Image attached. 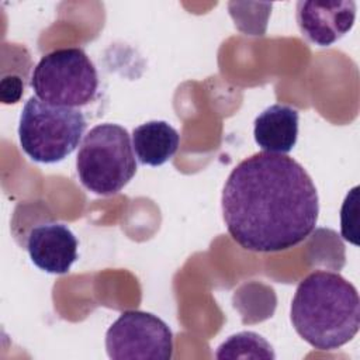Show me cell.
<instances>
[{"label": "cell", "mask_w": 360, "mask_h": 360, "mask_svg": "<svg viewBox=\"0 0 360 360\" xmlns=\"http://www.w3.org/2000/svg\"><path fill=\"white\" fill-rule=\"evenodd\" d=\"M222 217L232 239L250 252H280L302 242L319 214L316 187L292 158L259 152L229 173Z\"/></svg>", "instance_id": "6da1fadb"}, {"label": "cell", "mask_w": 360, "mask_h": 360, "mask_svg": "<svg viewBox=\"0 0 360 360\" xmlns=\"http://www.w3.org/2000/svg\"><path fill=\"white\" fill-rule=\"evenodd\" d=\"M290 318L295 332L312 347L339 349L359 332V292L338 273L312 271L295 290Z\"/></svg>", "instance_id": "7a4b0ae2"}, {"label": "cell", "mask_w": 360, "mask_h": 360, "mask_svg": "<svg viewBox=\"0 0 360 360\" xmlns=\"http://www.w3.org/2000/svg\"><path fill=\"white\" fill-rule=\"evenodd\" d=\"M128 131L118 124H98L83 138L76 170L80 183L94 194L121 191L136 173V160Z\"/></svg>", "instance_id": "3957f363"}, {"label": "cell", "mask_w": 360, "mask_h": 360, "mask_svg": "<svg viewBox=\"0 0 360 360\" xmlns=\"http://www.w3.org/2000/svg\"><path fill=\"white\" fill-rule=\"evenodd\" d=\"M86 127L80 108L49 104L32 96L20 115L18 141L34 162L56 163L79 146Z\"/></svg>", "instance_id": "277c9868"}, {"label": "cell", "mask_w": 360, "mask_h": 360, "mask_svg": "<svg viewBox=\"0 0 360 360\" xmlns=\"http://www.w3.org/2000/svg\"><path fill=\"white\" fill-rule=\"evenodd\" d=\"M30 86L42 101L80 108L94 100L98 75L82 48H60L39 59L32 70Z\"/></svg>", "instance_id": "5b68a950"}, {"label": "cell", "mask_w": 360, "mask_h": 360, "mask_svg": "<svg viewBox=\"0 0 360 360\" xmlns=\"http://www.w3.org/2000/svg\"><path fill=\"white\" fill-rule=\"evenodd\" d=\"M105 350L112 360H170L173 333L150 312L124 311L107 329Z\"/></svg>", "instance_id": "8992f818"}, {"label": "cell", "mask_w": 360, "mask_h": 360, "mask_svg": "<svg viewBox=\"0 0 360 360\" xmlns=\"http://www.w3.org/2000/svg\"><path fill=\"white\" fill-rule=\"evenodd\" d=\"M295 11L301 34L319 46L335 44L356 20V3L352 0H301Z\"/></svg>", "instance_id": "52a82bcc"}, {"label": "cell", "mask_w": 360, "mask_h": 360, "mask_svg": "<svg viewBox=\"0 0 360 360\" xmlns=\"http://www.w3.org/2000/svg\"><path fill=\"white\" fill-rule=\"evenodd\" d=\"M77 239L63 224H41L31 229L27 250L31 262L51 274H65L77 259Z\"/></svg>", "instance_id": "ba28073f"}, {"label": "cell", "mask_w": 360, "mask_h": 360, "mask_svg": "<svg viewBox=\"0 0 360 360\" xmlns=\"http://www.w3.org/2000/svg\"><path fill=\"white\" fill-rule=\"evenodd\" d=\"M298 111L290 105L273 104L255 120L253 136L263 152L288 153L298 138Z\"/></svg>", "instance_id": "9c48e42d"}, {"label": "cell", "mask_w": 360, "mask_h": 360, "mask_svg": "<svg viewBox=\"0 0 360 360\" xmlns=\"http://www.w3.org/2000/svg\"><path fill=\"white\" fill-rule=\"evenodd\" d=\"M179 145V132L166 121H148L132 132V148L142 165L162 166L173 158Z\"/></svg>", "instance_id": "30bf717a"}, {"label": "cell", "mask_w": 360, "mask_h": 360, "mask_svg": "<svg viewBox=\"0 0 360 360\" xmlns=\"http://www.w3.org/2000/svg\"><path fill=\"white\" fill-rule=\"evenodd\" d=\"M217 359H276L271 345L256 332H239L224 340L215 353Z\"/></svg>", "instance_id": "8fae6325"}, {"label": "cell", "mask_w": 360, "mask_h": 360, "mask_svg": "<svg viewBox=\"0 0 360 360\" xmlns=\"http://www.w3.org/2000/svg\"><path fill=\"white\" fill-rule=\"evenodd\" d=\"M357 224H359V186H354L347 193L340 210L342 236L353 245H359Z\"/></svg>", "instance_id": "7c38bea8"}, {"label": "cell", "mask_w": 360, "mask_h": 360, "mask_svg": "<svg viewBox=\"0 0 360 360\" xmlns=\"http://www.w3.org/2000/svg\"><path fill=\"white\" fill-rule=\"evenodd\" d=\"M27 76L21 75H4L0 82V100L3 104H14L20 101L24 94Z\"/></svg>", "instance_id": "4fadbf2b"}]
</instances>
